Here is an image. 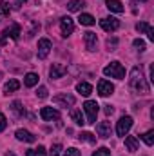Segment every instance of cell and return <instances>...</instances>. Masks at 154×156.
Wrapping results in <instances>:
<instances>
[{"label": "cell", "mask_w": 154, "mask_h": 156, "mask_svg": "<svg viewBox=\"0 0 154 156\" xmlns=\"http://www.w3.org/2000/svg\"><path fill=\"white\" fill-rule=\"evenodd\" d=\"M129 83H131V89L136 91L138 94H147V93H149V83H147L145 75H143V69H142L140 66H136V67L131 69Z\"/></svg>", "instance_id": "1"}, {"label": "cell", "mask_w": 154, "mask_h": 156, "mask_svg": "<svg viewBox=\"0 0 154 156\" xmlns=\"http://www.w3.org/2000/svg\"><path fill=\"white\" fill-rule=\"evenodd\" d=\"M103 75L105 76H111V78H118V80H123L125 78V67L120 64V62H111L109 66L103 67Z\"/></svg>", "instance_id": "2"}, {"label": "cell", "mask_w": 154, "mask_h": 156, "mask_svg": "<svg viewBox=\"0 0 154 156\" xmlns=\"http://www.w3.org/2000/svg\"><path fill=\"white\" fill-rule=\"evenodd\" d=\"M83 111H85V116H87V122L85 123H96V115L100 111V105L94 100H87L83 104Z\"/></svg>", "instance_id": "3"}, {"label": "cell", "mask_w": 154, "mask_h": 156, "mask_svg": "<svg viewBox=\"0 0 154 156\" xmlns=\"http://www.w3.org/2000/svg\"><path fill=\"white\" fill-rule=\"evenodd\" d=\"M76 102V98L73 94H67V93H62V94H56L53 98V104L58 105V107H73Z\"/></svg>", "instance_id": "4"}, {"label": "cell", "mask_w": 154, "mask_h": 156, "mask_svg": "<svg viewBox=\"0 0 154 156\" xmlns=\"http://www.w3.org/2000/svg\"><path fill=\"white\" fill-rule=\"evenodd\" d=\"M131 127H132V118L131 116H121L118 120V123H116V133H118V136H127V133L131 131Z\"/></svg>", "instance_id": "5"}, {"label": "cell", "mask_w": 154, "mask_h": 156, "mask_svg": "<svg viewBox=\"0 0 154 156\" xmlns=\"http://www.w3.org/2000/svg\"><path fill=\"white\" fill-rule=\"evenodd\" d=\"M60 31H62V37H64V38H67L69 35H73V31H75V22H73L71 16H62V18H60Z\"/></svg>", "instance_id": "6"}, {"label": "cell", "mask_w": 154, "mask_h": 156, "mask_svg": "<svg viewBox=\"0 0 154 156\" xmlns=\"http://www.w3.org/2000/svg\"><path fill=\"white\" fill-rule=\"evenodd\" d=\"M100 27L103 31H107V33H114L116 29L120 27V20L114 18V16H105V18L100 20Z\"/></svg>", "instance_id": "7"}, {"label": "cell", "mask_w": 154, "mask_h": 156, "mask_svg": "<svg viewBox=\"0 0 154 156\" xmlns=\"http://www.w3.org/2000/svg\"><path fill=\"white\" fill-rule=\"evenodd\" d=\"M51 49H53V44H51V40H49V38H40V40H38V51H37V55H38L40 60L47 58V55L51 53Z\"/></svg>", "instance_id": "8"}, {"label": "cell", "mask_w": 154, "mask_h": 156, "mask_svg": "<svg viewBox=\"0 0 154 156\" xmlns=\"http://www.w3.org/2000/svg\"><path fill=\"white\" fill-rule=\"evenodd\" d=\"M40 116H42V120H45V122H53V120H58L60 118V111L54 109V107H42L40 109Z\"/></svg>", "instance_id": "9"}, {"label": "cell", "mask_w": 154, "mask_h": 156, "mask_svg": "<svg viewBox=\"0 0 154 156\" xmlns=\"http://www.w3.org/2000/svg\"><path fill=\"white\" fill-rule=\"evenodd\" d=\"M113 93H114V85H113L109 80H100V82H98V94H100V96L105 98V96H111Z\"/></svg>", "instance_id": "10"}, {"label": "cell", "mask_w": 154, "mask_h": 156, "mask_svg": "<svg viewBox=\"0 0 154 156\" xmlns=\"http://www.w3.org/2000/svg\"><path fill=\"white\" fill-rule=\"evenodd\" d=\"M83 42H85V47H87V51H96V47H98V37H96V33H93V31H87L85 35H83Z\"/></svg>", "instance_id": "11"}, {"label": "cell", "mask_w": 154, "mask_h": 156, "mask_svg": "<svg viewBox=\"0 0 154 156\" xmlns=\"http://www.w3.org/2000/svg\"><path fill=\"white\" fill-rule=\"evenodd\" d=\"M96 133H98L100 138H111V133H113L111 122H100L96 125Z\"/></svg>", "instance_id": "12"}, {"label": "cell", "mask_w": 154, "mask_h": 156, "mask_svg": "<svg viewBox=\"0 0 154 156\" xmlns=\"http://www.w3.org/2000/svg\"><path fill=\"white\" fill-rule=\"evenodd\" d=\"M2 35H4L5 38L9 37L11 40H18V38H20V35H22V27H20L18 24H11V26H9Z\"/></svg>", "instance_id": "13"}, {"label": "cell", "mask_w": 154, "mask_h": 156, "mask_svg": "<svg viewBox=\"0 0 154 156\" xmlns=\"http://www.w3.org/2000/svg\"><path fill=\"white\" fill-rule=\"evenodd\" d=\"M65 73H67V67H65V66H62V64H53V66H51V69H49V76L53 78V80L62 78Z\"/></svg>", "instance_id": "14"}, {"label": "cell", "mask_w": 154, "mask_h": 156, "mask_svg": "<svg viewBox=\"0 0 154 156\" xmlns=\"http://www.w3.org/2000/svg\"><path fill=\"white\" fill-rule=\"evenodd\" d=\"M15 136H16V140H20V142H27V144H33V142L37 140V136H35L33 133L26 131V129H18V131L15 133Z\"/></svg>", "instance_id": "15"}, {"label": "cell", "mask_w": 154, "mask_h": 156, "mask_svg": "<svg viewBox=\"0 0 154 156\" xmlns=\"http://www.w3.org/2000/svg\"><path fill=\"white\" fill-rule=\"evenodd\" d=\"M123 138H125V147H127V151H129V153H136L138 147H140L138 138H136V136H123Z\"/></svg>", "instance_id": "16"}, {"label": "cell", "mask_w": 154, "mask_h": 156, "mask_svg": "<svg viewBox=\"0 0 154 156\" xmlns=\"http://www.w3.org/2000/svg\"><path fill=\"white\" fill-rule=\"evenodd\" d=\"M105 5H107V9L111 13H123V4L120 0H107Z\"/></svg>", "instance_id": "17"}, {"label": "cell", "mask_w": 154, "mask_h": 156, "mask_svg": "<svg viewBox=\"0 0 154 156\" xmlns=\"http://www.w3.org/2000/svg\"><path fill=\"white\" fill-rule=\"evenodd\" d=\"M78 22H80L82 26H87V27L96 24L94 16H93V15H89V13H82V15H80V18H78Z\"/></svg>", "instance_id": "18"}, {"label": "cell", "mask_w": 154, "mask_h": 156, "mask_svg": "<svg viewBox=\"0 0 154 156\" xmlns=\"http://www.w3.org/2000/svg\"><path fill=\"white\" fill-rule=\"evenodd\" d=\"M76 91L82 96H89V94L93 93V87H91V83H87V82H80L76 85Z\"/></svg>", "instance_id": "19"}, {"label": "cell", "mask_w": 154, "mask_h": 156, "mask_svg": "<svg viewBox=\"0 0 154 156\" xmlns=\"http://www.w3.org/2000/svg\"><path fill=\"white\" fill-rule=\"evenodd\" d=\"M24 83H26V87H35L38 83V75L37 73H27L24 76Z\"/></svg>", "instance_id": "20"}, {"label": "cell", "mask_w": 154, "mask_h": 156, "mask_svg": "<svg viewBox=\"0 0 154 156\" xmlns=\"http://www.w3.org/2000/svg\"><path fill=\"white\" fill-rule=\"evenodd\" d=\"M18 87H20V82H18V80H9V82L4 85V91H5V94H9V93L18 91Z\"/></svg>", "instance_id": "21"}, {"label": "cell", "mask_w": 154, "mask_h": 156, "mask_svg": "<svg viewBox=\"0 0 154 156\" xmlns=\"http://www.w3.org/2000/svg\"><path fill=\"white\" fill-rule=\"evenodd\" d=\"M71 120H73L76 125H83V123H85V118L82 115V111H78V109H73V111H71Z\"/></svg>", "instance_id": "22"}, {"label": "cell", "mask_w": 154, "mask_h": 156, "mask_svg": "<svg viewBox=\"0 0 154 156\" xmlns=\"http://www.w3.org/2000/svg\"><path fill=\"white\" fill-rule=\"evenodd\" d=\"M78 140H80V142H89V144H94V142H96V136H94L93 133L83 131V133H80V134H78Z\"/></svg>", "instance_id": "23"}, {"label": "cell", "mask_w": 154, "mask_h": 156, "mask_svg": "<svg viewBox=\"0 0 154 156\" xmlns=\"http://www.w3.org/2000/svg\"><path fill=\"white\" fill-rule=\"evenodd\" d=\"M80 7H83V2L82 0H69V4H67V9L69 11H80Z\"/></svg>", "instance_id": "24"}, {"label": "cell", "mask_w": 154, "mask_h": 156, "mask_svg": "<svg viewBox=\"0 0 154 156\" xmlns=\"http://www.w3.org/2000/svg\"><path fill=\"white\" fill-rule=\"evenodd\" d=\"M26 156H47V153H45V149L42 145H38V149H29L26 153Z\"/></svg>", "instance_id": "25"}, {"label": "cell", "mask_w": 154, "mask_h": 156, "mask_svg": "<svg viewBox=\"0 0 154 156\" xmlns=\"http://www.w3.org/2000/svg\"><path fill=\"white\" fill-rule=\"evenodd\" d=\"M0 15L2 16H9L11 15V5L7 2H4V0H0Z\"/></svg>", "instance_id": "26"}, {"label": "cell", "mask_w": 154, "mask_h": 156, "mask_svg": "<svg viewBox=\"0 0 154 156\" xmlns=\"http://www.w3.org/2000/svg\"><path fill=\"white\" fill-rule=\"evenodd\" d=\"M142 138H143V142H145V144L151 147V145L154 144V131H152V129H151V131H147V133H145Z\"/></svg>", "instance_id": "27"}, {"label": "cell", "mask_w": 154, "mask_h": 156, "mask_svg": "<svg viewBox=\"0 0 154 156\" xmlns=\"http://www.w3.org/2000/svg\"><path fill=\"white\" fill-rule=\"evenodd\" d=\"M11 107H13V111L18 115V116H22L24 115V107H22V102H18V100H15L13 104H11Z\"/></svg>", "instance_id": "28"}, {"label": "cell", "mask_w": 154, "mask_h": 156, "mask_svg": "<svg viewBox=\"0 0 154 156\" xmlns=\"http://www.w3.org/2000/svg\"><path fill=\"white\" fill-rule=\"evenodd\" d=\"M60 151H62V145L60 144H54V145H51L47 156H60Z\"/></svg>", "instance_id": "29"}, {"label": "cell", "mask_w": 154, "mask_h": 156, "mask_svg": "<svg viewBox=\"0 0 154 156\" xmlns=\"http://www.w3.org/2000/svg\"><path fill=\"white\" fill-rule=\"evenodd\" d=\"M151 29V26L147 24V22H140V24H136V31L138 33H147Z\"/></svg>", "instance_id": "30"}, {"label": "cell", "mask_w": 154, "mask_h": 156, "mask_svg": "<svg viewBox=\"0 0 154 156\" xmlns=\"http://www.w3.org/2000/svg\"><path fill=\"white\" fill-rule=\"evenodd\" d=\"M93 156H111V151L107 149V147H100V149H96Z\"/></svg>", "instance_id": "31"}, {"label": "cell", "mask_w": 154, "mask_h": 156, "mask_svg": "<svg viewBox=\"0 0 154 156\" xmlns=\"http://www.w3.org/2000/svg\"><path fill=\"white\" fill-rule=\"evenodd\" d=\"M132 45H134L138 51H145V42H143L142 38H136L134 42H132Z\"/></svg>", "instance_id": "32"}, {"label": "cell", "mask_w": 154, "mask_h": 156, "mask_svg": "<svg viewBox=\"0 0 154 156\" xmlns=\"http://www.w3.org/2000/svg\"><path fill=\"white\" fill-rule=\"evenodd\" d=\"M37 96H38V98H42V100H44V98H47V87L40 85L38 89H37Z\"/></svg>", "instance_id": "33"}, {"label": "cell", "mask_w": 154, "mask_h": 156, "mask_svg": "<svg viewBox=\"0 0 154 156\" xmlns=\"http://www.w3.org/2000/svg\"><path fill=\"white\" fill-rule=\"evenodd\" d=\"M64 156H80V151H78L76 147H69V149L64 153Z\"/></svg>", "instance_id": "34"}, {"label": "cell", "mask_w": 154, "mask_h": 156, "mask_svg": "<svg viewBox=\"0 0 154 156\" xmlns=\"http://www.w3.org/2000/svg\"><path fill=\"white\" fill-rule=\"evenodd\" d=\"M116 45H118V40L116 38H109L107 40V47H109V51H114Z\"/></svg>", "instance_id": "35"}, {"label": "cell", "mask_w": 154, "mask_h": 156, "mask_svg": "<svg viewBox=\"0 0 154 156\" xmlns=\"http://www.w3.org/2000/svg\"><path fill=\"white\" fill-rule=\"evenodd\" d=\"M5 127H7V120H5V116L0 113V131H4Z\"/></svg>", "instance_id": "36"}, {"label": "cell", "mask_w": 154, "mask_h": 156, "mask_svg": "<svg viewBox=\"0 0 154 156\" xmlns=\"http://www.w3.org/2000/svg\"><path fill=\"white\" fill-rule=\"evenodd\" d=\"M103 111H105V115H107V116L114 113V109H113V105H105V109H103Z\"/></svg>", "instance_id": "37"}, {"label": "cell", "mask_w": 154, "mask_h": 156, "mask_svg": "<svg viewBox=\"0 0 154 156\" xmlns=\"http://www.w3.org/2000/svg\"><path fill=\"white\" fill-rule=\"evenodd\" d=\"M26 2H27V0H16V2H15V7H16V9H20Z\"/></svg>", "instance_id": "38"}, {"label": "cell", "mask_w": 154, "mask_h": 156, "mask_svg": "<svg viewBox=\"0 0 154 156\" xmlns=\"http://www.w3.org/2000/svg\"><path fill=\"white\" fill-rule=\"evenodd\" d=\"M147 37H149V40H151V42H154V29H152V27L147 31Z\"/></svg>", "instance_id": "39"}, {"label": "cell", "mask_w": 154, "mask_h": 156, "mask_svg": "<svg viewBox=\"0 0 154 156\" xmlns=\"http://www.w3.org/2000/svg\"><path fill=\"white\" fill-rule=\"evenodd\" d=\"M5 156H15V154H13V153H11V151H9V153H5Z\"/></svg>", "instance_id": "40"}, {"label": "cell", "mask_w": 154, "mask_h": 156, "mask_svg": "<svg viewBox=\"0 0 154 156\" xmlns=\"http://www.w3.org/2000/svg\"><path fill=\"white\" fill-rule=\"evenodd\" d=\"M140 2H145V0H140Z\"/></svg>", "instance_id": "41"}, {"label": "cell", "mask_w": 154, "mask_h": 156, "mask_svg": "<svg viewBox=\"0 0 154 156\" xmlns=\"http://www.w3.org/2000/svg\"><path fill=\"white\" fill-rule=\"evenodd\" d=\"M0 78H2V73H0Z\"/></svg>", "instance_id": "42"}]
</instances>
